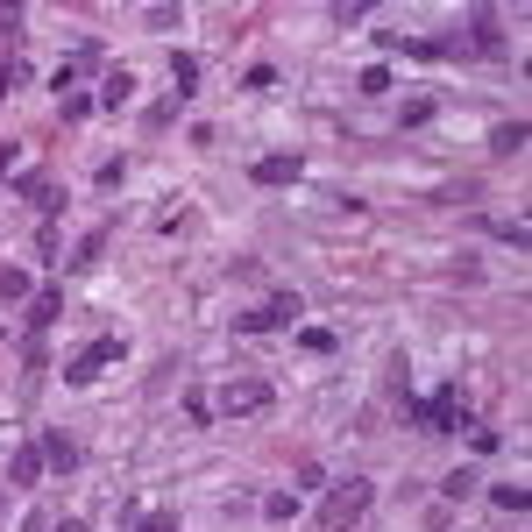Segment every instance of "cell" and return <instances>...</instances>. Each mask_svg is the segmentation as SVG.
Returning <instances> with one entry per match:
<instances>
[{
	"mask_svg": "<svg viewBox=\"0 0 532 532\" xmlns=\"http://www.w3.org/2000/svg\"><path fill=\"white\" fill-rule=\"evenodd\" d=\"M298 313H306V306H298V291H277V298H263V306L235 313L227 327H235V334H284V327H298Z\"/></svg>",
	"mask_w": 532,
	"mask_h": 532,
	"instance_id": "cell-3",
	"label": "cell"
},
{
	"mask_svg": "<svg viewBox=\"0 0 532 532\" xmlns=\"http://www.w3.org/2000/svg\"><path fill=\"white\" fill-rule=\"evenodd\" d=\"M57 532H86V518H64V525H57Z\"/></svg>",
	"mask_w": 532,
	"mask_h": 532,
	"instance_id": "cell-29",
	"label": "cell"
},
{
	"mask_svg": "<svg viewBox=\"0 0 532 532\" xmlns=\"http://www.w3.org/2000/svg\"><path fill=\"white\" fill-rule=\"evenodd\" d=\"M263 518H270V525H291V518H298V490H270V497H263Z\"/></svg>",
	"mask_w": 532,
	"mask_h": 532,
	"instance_id": "cell-14",
	"label": "cell"
},
{
	"mask_svg": "<svg viewBox=\"0 0 532 532\" xmlns=\"http://www.w3.org/2000/svg\"><path fill=\"white\" fill-rule=\"evenodd\" d=\"M242 86H249V93H270V86H277V71H270V64H249V79H242Z\"/></svg>",
	"mask_w": 532,
	"mask_h": 532,
	"instance_id": "cell-26",
	"label": "cell"
},
{
	"mask_svg": "<svg viewBox=\"0 0 532 532\" xmlns=\"http://www.w3.org/2000/svg\"><path fill=\"white\" fill-rule=\"evenodd\" d=\"M15 164H22V149H15V142H0V178H8Z\"/></svg>",
	"mask_w": 532,
	"mask_h": 532,
	"instance_id": "cell-27",
	"label": "cell"
},
{
	"mask_svg": "<svg viewBox=\"0 0 532 532\" xmlns=\"http://www.w3.org/2000/svg\"><path fill=\"white\" fill-rule=\"evenodd\" d=\"M15 93V57H0V100Z\"/></svg>",
	"mask_w": 532,
	"mask_h": 532,
	"instance_id": "cell-28",
	"label": "cell"
},
{
	"mask_svg": "<svg viewBox=\"0 0 532 532\" xmlns=\"http://www.w3.org/2000/svg\"><path fill=\"white\" fill-rule=\"evenodd\" d=\"M0 298H36V284H29L22 263H0Z\"/></svg>",
	"mask_w": 532,
	"mask_h": 532,
	"instance_id": "cell-15",
	"label": "cell"
},
{
	"mask_svg": "<svg viewBox=\"0 0 532 532\" xmlns=\"http://www.w3.org/2000/svg\"><path fill=\"white\" fill-rule=\"evenodd\" d=\"M185 419H192V426H213V398H206V391H185Z\"/></svg>",
	"mask_w": 532,
	"mask_h": 532,
	"instance_id": "cell-22",
	"label": "cell"
},
{
	"mask_svg": "<svg viewBox=\"0 0 532 532\" xmlns=\"http://www.w3.org/2000/svg\"><path fill=\"white\" fill-rule=\"evenodd\" d=\"M128 100H135V71H121V64H114L107 79H100V107L114 114V107H128Z\"/></svg>",
	"mask_w": 532,
	"mask_h": 532,
	"instance_id": "cell-11",
	"label": "cell"
},
{
	"mask_svg": "<svg viewBox=\"0 0 532 532\" xmlns=\"http://www.w3.org/2000/svg\"><path fill=\"white\" fill-rule=\"evenodd\" d=\"M36 440H43V462H50L57 476L79 469V440H71V433H57V426H50V433H36Z\"/></svg>",
	"mask_w": 532,
	"mask_h": 532,
	"instance_id": "cell-8",
	"label": "cell"
},
{
	"mask_svg": "<svg viewBox=\"0 0 532 532\" xmlns=\"http://www.w3.org/2000/svg\"><path fill=\"white\" fill-rule=\"evenodd\" d=\"M412 426H433V433H469L476 419H469V405L454 398V391H433V398H419V405H412Z\"/></svg>",
	"mask_w": 532,
	"mask_h": 532,
	"instance_id": "cell-5",
	"label": "cell"
},
{
	"mask_svg": "<svg viewBox=\"0 0 532 532\" xmlns=\"http://www.w3.org/2000/svg\"><path fill=\"white\" fill-rule=\"evenodd\" d=\"M469 36H476V50L504 57V22H497V8H469Z\"/></svg>",
	"mask_w": 532,
	"mask_h": 532,
	"instance_id": "cell-9",
	"label": "cell"
},
{
	"mask_svg": "<svg viewBox=\"0 0 532 532\" xmlns=\"http://www.w3.org/2000/svg\"><path fill=\"white\" fill-rule=\"evenodd\" d=\"M490 497H497V504H504V511H525V504H532V490H525V483H497V490H490Z\"/></svg>",
	"mask_w": 532,
	"mask_h": 532,
	"instance_id": "cell-23",
	"label": "cell"
},
{
	"mask_svg": "<svg viewBox=\"0 0 532 532\" xmlns=\"http://www.w3.org/2000/svg\"><path fill=\"white\" fill-rule=\"evenodd\" d=\"M426 121H433V100H405L398 107V128H426Z\"/></svg>",
	"mask_w": 532,
	"mask_h": 532,
	"instance_id": "cell-21",
	"label": "cell"
},
{
	"mask_svg": "<svg viewBox=\"0 0 532 532\" xmlns=\"http://www.w3.org/2000/svg\"><path fill=\"white\" fill-rule=\"evenodd\" d=\"M469 490H476V469H454V476H440V497H447V504H462Z\"/></svg>",
	"mask_w": 532,
	"mask_h": 532,
	"instance_id": "cell-19",
	"label": "cell"
},
{
	"mask_svg": "<svg viewBox=\"0 0 532 532\" xmlns=\"http://www.w3.org/2000/svg\"><path fill=\"white\" fill-rule=\"evenodd\" d=\"M270 405H277V384H263V376H235V384H220V398H213L220 419H256Z\"/></svg>",
	"mask_w": 532,
	"mask_h": 532,
	"instance_id": "cell-2",
	"label": "cell"
},
{
	"mask_svg": "<svg viewBox=\"0 0 532 532\" xmlns=\"http://www.w3.org/2000/svg\"><path fill=\"white\" fill-rule=\"evenodd\" d=\"M298 348H306V355H334L341 334H334V327H298Z\"/></svg>",
	"mask_w": 532,
	"mask_h": 532,
	"instance_id": "cell-17",
	"label": "cell"
},
{
	"mask_svg": "<svg viewBox=\"0 0 532 532\" xmlns=\"http://www.w3.org/2000/svg\"><path fill=\"white\" fill-rule=\"evenodd\" d=\"M171 79H178V86H171V100L185 107V100L199 93V57H192V50H178V57H171Z\"/></svg>",
	"mask_w": 532,
	"mask_h": 532,
	"instance_id": "cell-10",
	"label": "cell"
},
{
	"mask_svg": "<svg viewBox=\"0 0 532 532\" xmlns=\"http://www.w3.org/2000/svg\"><path fill=\"white\" fill-rule=\"evenodd\" d=\"M22 199H29L36 213H64V192H57L50 178H22Z\"/></svg>",
	"mask_w": 532,
	"mask_h": 532,
	"instance_id": "cell-13",
	"label": "cell"
},
{
	"mask_svg": "<svg viewBox=\"0 0 532 532\" xmlns=\"http://www.w3.org/2000/svg\"><path fill=\"white\" fill-rule=\"evenodd\" d=\"M525 135H532L525 121H504V128L490 135V149H497V157H518V149H525Z\"/></svg>",
	"mask_w": 532,
	"mask_h": 532,
	"instance_id": "cell-16",
	"label": "cell"
},
{
	"mask_svg": "<svg viewBox=\"0 0 532 532\" xmlns=\"http://www.w3.org/2000/svg\"><path fill=\"white\" fill-rule=\"evenodd\" d=\"M114 362H128V341H121V334H114V341H93V348L71 355V362H64V384H71V391H86V384H100V376H107Z\"/></svg>",
	"mask_w": 532,
	"mask_h": 532,
	"instance_id": "cell-4",
	"label": "cell"
},
{
	"mask_svg": "<svg viewBox=\"0 0 532 532\" xmlns=\"http://www.w3.org/2000/svg\"><path fill=\"white\" fill-rule=\"evenodd\" d=\"M100 249H107V227H93V235L71 249V270H93V263H100Z\"/></svg>",
	"mask_w": 532,
	"mask_h": 532,
	"instance_id": "cell-18",
	"label": "cell"
},
{
	"mask_svg": "<svg viewBox=\"0 0 532 532\" xmlns=\"http://www.w3.org/2000/svg\"><path fill=\"white\" fill-rule=\"evenodd\" d=\"M355 86H362V93H391V64H369Z\"/></svg>",
	"mask_w": 532,
	"mask_h": 532,
	"instance_id": "cell-25",
	"label": "cell"
},
{
	"mask_svg": "<svg viewBox=\"0 0 532 532\" xmlns=\"http://www.w3.org/2000/svg\"><path fill=\"white\" fill-rule=\"evenodd\" d=\"M483 227H490L497 242H511V249H525V242H532V235H525V220H483Z\"/></svg>",
	"mask_w": 532,
	"mask_h": 532,
	"instance_id": "cell-20",
	"label": "cell"
},
{
	"mask_svg": "<svg viewBox=\"0 0 532 532\" xmlns=\"http://www.w3.org/2000/svg\"><path fill=\"white\" fill-rule=\"evenodd\" d=\"M135 532H178V511H142Z\"/></svg>",
	"mask_w": 532,
	"mask_h": 532,
	"instance_id": "cell-24",
	"label": "cell"
},
{
	"mask_svg": "<svg viewBox=\"0 0 532 532\" xmlns=\"http://www.w3.org/2000/svg\"><path fill=\"white\" fill-rule=\"evenodd\" d=\"M43 476H50V462H43V440H22V447L8 454V483H15V490H36Z\"/></svg>",
	"mask_w": 532,
	"mask_h": 532,
	"instance_id": "cell-6",
	"label": "cell"
},
{
	"mask_svg": "<svg viewBox=\"0 0 532 532\" xmlns=\"http://www.w3.org/2000/svg\"><path fill=\"white\" fill-rule=\"evenodd\" d=\"M369 504H376V483H369V476H348L341 490L320 497V532H355Z\"/></svg>",
	"mask_w": 532,
	"mask_h": 532,
	"instance_id": "cell-1",
	"label": "cell"
},
{
	"mask_svg": "<svg viewBox=\"0 0 532 532\" xmlns=\"http://www.w3.org/2000/svg\"><path fill=\"white\" fill-rule=\"evenodd\" d=\"M249 178H256V185H298V178H306V157H298V149H284V157H263Z\"/></svg>",
	"mask_w": 532,
	"mask_h": 532,
	"instance_id": "cell-7",
	"label": "cell"
},
{
	"mask_svg": "<svg viewBox=\"0 0 532 532\" xmlns=\"http://www.w3.org/2000/svg\"><path fill=\"white\" fill-rule=\"evenodd\" d=\"M50 320H57V284H43V291L29 298V341H43V334H50Z\"/></svg>",
	"mask_w": 532,
	"mask_h": 532,
	"instance_id": "cell-12",
	"label": "cell"
}]
</instances>
